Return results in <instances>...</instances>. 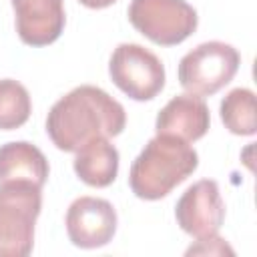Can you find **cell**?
Returning <instances> with one entry per match:
<instances>
[{
    "label": "cell",
    "instance_id": "11",
    "mask_svg": "<svg viewBox=\"0 0 257 257\" xmlns=\"http://www.w3.org/2000/svg\"><path fill=\"white\" fill-rule=\"evenodd\" d=\"M48 179V161L44 153L26 141H14L0 147V183L28 181L44 187Z\"/></svg>",
    "mask_w": 257,
    "mask_h": 257
},
{
    "label": "cell",
    "instance_id": "14",
    "mask_svg": "<svg viewBox=\"0 0 257 257\" xmlns=\"http://www.w3.org/2000/svg\"><path fill=\"white\" fill-rule=\"evenodd\" d=\"M32 112L30 94L18 80H0V131H14L22 126Z\"/></svg>",
    "mask_w": 257,
    "mask_h": 257
},
{
    "label": "cell",
    "instance_id": "3",
    "mask_svg": "<svg viewBox=\"0 0 257 257\" xmlns=\"http://www.w3.org/2000/svg\"><path fill=\"white\" fill-rule=\"evenodd\" d=\"M40 209V187L28 181L0 183V257L30 255Z\"/></svg>",
    "mask_w": 257,
    "mask_h": 257
},
{
    "label": "cell",
    "instance_id": "5",
    "mask_svg": "<svg viewBox=\"0 0 257 257\" xmlns=\"http://www.w3.org/2000/svg\"><path fill=\"white\" fill-rule=\"evenodd\" d=\"M128 20L151 42L175 46L197 30L199 16L185 0H133Z\"/></svg>",
    "mask_w": 257,
    "mask_h": 257
},
{
    "label": "cell",
    "instance_id": "9",
    "mask_svg": "<svg viewBox=\"0 0 257 257\" xmlns=\"http://www.w3.org/2000/svg\"><path fill=\"white\" fill-rule=\"evenodd\" d=\"M16 14V32L28 46L52 44L64 30L62 0H10Z\"/></svg>",
    "mask_w": 257,
    "mask_h": 257
},
{
    "label": "cell",
    "instance_id": "15",
    "mask_svg": "<svg viewBox=\"0 0 257 257\" xmlns=\"http://www.w3.org/2000/svg\"><path fill=\"white\" fill-rule=\"evenodd\" d=\"M193 253H217V255L229 253V255H233V249L225 243V239H221L217 235H211V237L199 239V245L187 249V255H193Z\"/></svg>",
    "mask_w": 257,
    "mask_h": 257
},
{
    "label": "cell",
    "instance_id": "10",
    "mask_svg": "<svg viewBox=\"0 0 257 257\" xmlns=\"http://www.w3.org/2000/svg\"><path fill=\"white\" fill-rule=\"evenodd\" d=\"M211 124L209 106L197 94L173 96L157 114V135H173L185 143L199 141L205 137Z\"/></svg>",
    "mask_w": 257,
    "mask_h": 257
},
{
    "label": "cell",
    "instance_id": "12",
    "mask_svg": "<svg viewBox=\"0 0 257 257\" xmlns=\"http://www.w3.org/2000/svg\"><path fill=\"white\" fill-rule=\"evenodd\" d=\"M74 173L90 187H108L118 173V151L108 139H92L76 151Z\"/></svg>",
    "mask_w": 257,
    "mask_h": 257
},
{
    "label": "cell",
    "instance_id": "6",
    "mask_svg": "<svg viewBox=\"0 0 257 257\" xmlns=\"http://www.w3.org/2000/svg\"><path fill=\"white\" fill-rule=\"evenodd\" d=\"M112 82L133 100H151L165 86V66L141 44H118L110 56Z\"/></svg>",
    "mask_w": 257,
    "mask_h": 257
},
{
    "label": "cell",
    "instance_id": "4",
    "mask_svg": "<svg viewBox=\"0 0 257 257\" xmlns=\"http://www.w3.org/2000/svg\"><path fill=\"white\" fill-rule=\"evenodd\" d=\"M241 64L237 48L211 40L189 50L179 62L181 86L197 96H211L233 80Z\"/></svg>",
    "mask_w": 257,
    "mask_h": 257
},
{
    "label": "cell",
    "instance_id": "2",
    "mask_svg": "<svg viewBox=\"0 0 257 257\" xmlns=\"http://www.w3.org/2000/svg\"><path fill=\"white\" fill-rule=\"evenodd\" d=\"M197 167L199 155L189 143L173 135H157L133 161L128 185L139 199L157 201L191 177Z\"/></svg>",
    "mask_w": 257,
    "mask_h": 257
},
{
    "label": "cell",
    "instance_id": "7",
    "mask_svg": "<svg viewBox=\"0 0 257 257\" xmlns=\"http://www.w3.org/2000/svg\"><path fill=\"white\" fill-rule=\"evenodd\" d=\"M179 227L195 239L217 235L225 221V203L219 187L211 179H201L191 185L175 207Z\"/></svg>",
    "mask_w": 257,
    "mask_h": 257
},
{
    "label": "cell",
    "instance_id": "13",
    "mask_svg": "<svg viewBox=\"0 0 257 257\" xmlns=\"http://www.w3.org/2000/svg\"><path fill=\"white\" fill-rule=\"evenodd\" d=\"M221 120L233 135H255V92L249 88H233L231 92H227V96L221 100Z\"/></svg>",
    "mask_w": 257,
    "mask_h": 257
},
{
    "label": "cell",
    "instance_id": "1",
    "mask_svg": "<svg viewBox=\"0 0 257 257\" xmlns=\"http://www.w3.org/2000/svg\"><path fill=\"white\" fill-rule=\"evenodd\" d=\"M124 108L106 90L82 84L56 100L46 116V133L56 149L76 153L92 139H108L122 133Z\"/></svg>",
    "mask_w": 257,
    "mask_h": 257
},
{
    "label": "cell",
    "instance_id": "16",
    "mask_svg": "<svg viewBox=\"0 0 257 257\" xmlns=\"http://www.w3.org/2000/svg\"><path fill=\"white\" fill-rule=\"evenodd\" d=\"M82 6H86V8H94V10H98V8H106V6H110V4H114L116 0H78Z\"/></svg>",
    "mask_w": 257,
    "mask_h": 257
},
{
    "label": "cell",
    "instance_id": "8",
    "mask_svg": "<svg viewBox=\"0 0 257 257\" xmlns=\"http://www.w3.org/2000/svg\"><path fill=\"white\" fill-rule=\"evenodd\" d=\"M66 233L80 249L104 247L116 233V211L106 199L78 197L66 211Z\"/></svg>",
    "mask_w": 257,
    "mask_h": 257
}]
</instances>
